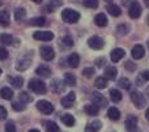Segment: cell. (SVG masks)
Here are the masks:
<instances>
[{"instance_id":"6da1fadb","label":"cell","mask_w":149,"mask_h":132,"mask_svg":"<svg viewBox=\"0 0 149 132\" xmlns=\"http://www.w3.org/2000/svg\"><path fill=\"white\" fill-rule=\"evenodd\" d=\"M29 88H30V90H33L37 94H45L47 90L46 84L42 80H37V79H33V80L29 81Z\"/></svg>"},{"instance_id":"7a4b0ae2","label":"cell","mask_w":149,"mask_h":132,"mask_svg":"<svg viewBox=\"0 0 149 132\" xmlns=\"http://www.w3.org/2000/svg\"><path fill=\"white\" fill-rule=\"evenodd\" d=\"M62 18H63V21H65L68 24H74L79 21L80 13L73 9H64L62 12Z\"/></svg>"},{"instance_id":"3957f363","label":"cell","mask_w":149,"mask_h":132,"mask_svg":"<svg viewBox=\"0 0 149 132\" xmlns=\"http://www.w3.org/2000/svg\"><path fill=\"white\" fill-rule=\"evenodd\" d=\"M131 101L132 104L135 105V106L137 107V109H143V107L145 106V104H147V101H145V97L143 96L140 92H131Z\"/></svg>"},{"instance_id":"277c9868","label":"cell","mask_w":149,"mask_h":132,"mask_svg":"<svg viewBox=\"0 0 149 132\" xmlns=\"http://www.w3.org/2000/svg\"><path fill=\"white\" fill-rule=\"evenodd\" d=\"M37 109H38L42 114H46V115L51 114V113L54 111V106H52V104L49 102V101H45V99H41V101L37 102Z\"/></svg>"},{"instance_id":"5b68a950","label":"cell","mask_w":149,"mask_h":132,"mask_svg":"<svg viewBox=\"0 0 149 132\" xmlns=\"http://www.w3.org/2000/svg\"><path fill=\"white\" fill-rule=\"evenodd\" d=\"M88 44H89V47L93 50H101V49H103V46H105V42H103L102 38L94 35V37L88 39Z\"/></svg>"},{"instance_id":"8992f818","label":"cell","mask_w":149,"mask_h":132,"mask_svg":"<svg viewBox=\"0 0 149 132\" xmlns=\"http://www.w3.org/2000/svg\"><path fill=\"white\" fill-rule=\"evenodd\" d=\"M128 15L131 18H139L141 16V7H140L139 1H132L130 5Z\"/></svg>"},{"instance_id":"52a82bcc","label":"cell","mask_w":149,"mask_h":132,"mask_svg":"<svg viewBox=\"0 0 149 132\" xmlns=\"http://www.w3.org/2000/svg\"><path fill=\"white\" fill-rule=\"evenodd\" d=\"M39 52H41V56H42V59L47 60V62H50V60H52V59H54V56H55V52H54V50H52L51 47H49V46H43V47H41V50H39Z\"/></svg>"},{"instance_id":"ba28073f","label":"cell","mask_w":149,"mask_h":132,"mask_svg":"<svg viewBox=\"0 0 149 132\" xmlns=\"http://www.w3.org/2000/svg\"><path fill=\"white\" fill-rule=\"evenodd\" d=\"M124 126H126V130L128 132H137V118L131 115V117L126 120Z\"/></svg>"},{"instance_id":"9c48e42d","label":"cell","mask_w":149,"mask_h":132,"mask_svg":"<svg viewBox=\"0 0 149 132\" xmlns=\"http://www.w3.org/2000/svg\"><path fill=\"white\" fill-rule=\"evenodd\" d=\"M92 101H93V105H94V106H97L98 109H100V107L107 106V99H106L103 96H101V94L94 93V94H93V97H92Z\"/></svg>"},{"instance_id":"30bf717a","label":"cell","mask_w":149,"mask_h":132,"mask_svg":"<svg viewBox=\"0 0 149 132\" xmlns=\"http://www.w3.org/2000/svg\"><path fill=\"white\" fill-rule=\"evenodd\" d=\"M33 38L38 41H51L54 38V34L51 31H36L33 34Z\"/></svg>"},{"instance_id":"8fae6325","label":"cell","mask_w":149,"mask_h":132,"mask_svg":"<svg viewBox=\"0 0 149 132\" xmlns=\"http://www.w3.org/2000/svg\"><path fill=\"white\" fill-rule=\"evenodd\" d=\"M74 99H76V96H74L73 92L68 93L67 96H65L64 98L62 99V105H63V107H65V109H70V107H72V106H73V104H74Z\"/></svg>"},{"instance_id":"7c38bea8","label":"cell","mask_w":149,"mask_h":132,"mask_svg":"<svg viewBox=\"0 0 149 132\" xmlns=\"http://www.w3.org/2000/svg\"><path fill=\"white\" fill-rule=\"evenodd\" d=\"M124 55H126V52H124L123 49H114L113 51H111V54H110L111 62H113V63H118L119 60L124 56Z\"/></svg>"},{"instance_id":"4fadbf2b","label":"cell","mask_w":149,"mask_h":132,"mask_svg":"<svg viewBox=\"0 0 149 132\" xmlns=\"http://www.w3.org/2000/svg\"><path fill=\"white\" fill-rule=\"evenodd\" d=\"M131 54H132V58H134V59H141L145 54V49L141 46V44H136V46H134Z\"/></svg>"},{"instance_id":"5bb4252c","label":"cell","mask_w":149,"mask_h":132,"mask_svg":"<svg viewBox=\"0 0 149 132\" xmlns=\"http://www.w3.org/2000/svg\"><path fill=\"white\" fill-rule=\"evenodd\" d=\"M116 75H118V71H116L115 67L110 65V67L105 68V79L106 80H115Z\"/></svg>"},{"instance_id":"9a60e30c","label":"cell","mask_w":149,"mask_h":132,"mask_svg":"<svg viewBox=\"0 0 149 132\" xmlns=\"http://www.w3.org/2000/svg\"><path fill=\"white\" fill-rule=\"evenodd\" d=\"M0 97L3 99H7V101H10L13 98V90L8 86H4V88L0 89Z\"/></svg>"},{"instance_id":"2e32d148","label":"cell","mask_w":149,"mask_h":132,"mask_svg":"<svg viewBox=\"0 0 149 132\" xmlns=\"http://www.w3.org/2000/svg\"><path fill=\"white\" fill-rule=\"evenodd\" d=\"M94 22H95V25L100 26V28H105V26L107 25V17H106L103 13H98L94 17Z\"/></svg>"},{"instance_id":"e0dca14e","label":"cell","mask_w":149,"mask_h":132,"mask_svg":"<svg viewBox=\"0 0 149 132\" xmlns=\"http://www.w3.org/2000/svg\"><path fill=\"white\" fill-rule=\"evenodd\" d=\"M101 122L100 120H93L85 127V132H98L101 130Z\"/></svg>"},{"instance_id":"ac0fdd59","label":"cell","mask_w":149,"mask_h":132,"mask_svg":"<svg viewBox=\"0 0 149 132\" xmlns=\"http://www.w3.org/2000/svg\"><path fill=\"white\" fill-rule=\"evenodd\" d=\"M36 73L42 76V77H50V76H51V69H50L47 65H39L36 69Z\"/></svg>"},{"instance_id":"d6986e66","label":"cell","mask_w":149,"mask_h":132,"mask_svg":"<svg viewBox=\"0 0 149 132\" xmlns=\"http://www.w3.org/2000/svg\"><path fill=\"white\" fill-rule=\"evenodd\" d=\"M106 10H107L111 16H114V17H119V16H120V13H122L120 8H119L118 5H115V4L107 5V7H106Z\"/></svg>"},{"instance_id":"ffe728a7","label":"cell","mask_w":149,"mask_h":132,"mask_svg":"<svg viewBox=\"0 0 149 132\" xmlns=\"http://www.w3.org/2000/svg\"><path fill=\"white\" fill-rule=\"evenodd\" d=\"M8 80H9L10 85H12L13 88H16V89H20L21 86L24 85V79L20 77V76H16V77H9Z\"/></svg>"},{"instance_id":"44dd1931","label":"cell","mask_w":149,"mask_h":132,"mask_svg":"<svg viewBox=\"0 0 149 132\" xmlns=\"http://www.w3.org/2000/svg\"><path fill=\"white\" fill-rule=\"evenodd\" d=\"M62 0H51V1L49 3V4L46 5V7H45V10H47V12H54L55 9H56L58 7H60V5H62Z\"/></svg>"},{"instance_id":"7402d4cb","label":"cell","mask_w":149,"mask_h":132,"mask_svg":"<svg viewBox=\"0 0 149 132\" xmlns=\"http://www.w3.org/2000/svg\"><path fill=\"white\" fill-rule=\"evenodd\" d=\"M107 117L110 118L111 120H118L120 118V111H119L116 107H110L107 110Z\"/></svg>"},{"instance_id":"603a6c76","label":"cell","mask_w":149,"mask_h":132,"mask_svg":"<svg viewBox=\"0 0 149 132\" xmlns=\"http://www.w3.org/2000/svg\"><path fill=\"white\" fill-rule=\"evenodd\" d=\"M84 110H85V113H86L88 115H92V117H95V115L98 114V111H100V109H98L97 106H94V105H93V104L86 105Z\"/></svg>"},{"instance_id":"cb8c5ba5","label":"cell","mask_w":149,"mask_h":132,"mask_svg":"<svg viewBox=\"0 0 149 132\" xmlns=\"http://www.w3.org/2000/svg\"><path fill=\"white\" fill-rule=\"evenodd\" d=\"M110 99L113 102H119V101H122V93L118 90V89H111L110 90Z\"/></svg>"},{"instance_id":"d4e9b609","label":"cell","mask_w":149,"mask_h":132,"mask_svg":"<svg viewBox=\"0 0 149 132\" xmlns=\"http://www.w3.org/2000/svg\"><path fill=\"white\" fill-rule=\"evenodd\" d=\"M64 83H65V85H68V86L76 85V76H74L73 73H65L64 75Z\"/></svg>"},{"instance_id":"484cf974","label":"cell","mask_w":149,"mask_h":132,"mask_svg":"<svg viewBox=\"0 0 149 132\" xmlns=\"http://www.w3.org/2000/svg\"><path fill=\"white\" fill-rule=\"evenodd\" d=\"M68 64L71 65L72 68H76L77 65H79V63H80V58H79V55L77 54H71L70 56H68Z\"/></svg>"},{"instance_id":"4316f807","label":"cell","mask_w":149,"mask_h":132,"mask_svg":"<svg viewBox=\"0 0 149 132\" xmlns=\"http://www.w3.org/2000/svg\"><path fill=\"white\" fill-rule=\"evenodd\" d=\"M29 24H30L31 26H43V25H46V18L45 17H34L29 21Z\"/></svg>"},{"instance_id":"83f0119b","label":"cell","mask_w":149,"mask_h":132,"mask_svg":"<svg viewBox=\"0 0 149 132\" xmlns=\"http://www.w3.org/2000/svg\"><path fill=\"white\" fill-rule=\"evenodd\" d=\"M45 127H46L47 132H59L58 124L55 122H52V120H47V122L45 123Z\"/></svg>"},{"instance_id":"f1b7e54d","label":"cell","mask_w":149,"mask_h":132,"mask_svg":"<svg viewBox=\"0 0 149 132\" xmlns=\"http://www.w3.org/2000/svg\"><path fill=\"white\" fill-rule=\"evenodd\" d=\"M0 25L1 26H8L9 25V13L1 10L0 12Z\"/></svg>"},{"instance_id":"f546056e","label":"cell","mask_w":149,"mask_h":132,"mask_svg":"<svg viewBox=\"0 0 149 132\" xmlns=\"http://www.w3.org/2000/svg\"><path fill=\"white\" fill-rule=\"evenodd\" d=\"M62 122L64 123L65 126H68V127H72L74 124V118H73V115H71V114H64L62 117Z\"/></svg>"},{"instance_id":"4dcf8cb0","label":"cell","mask_w":149,"mask_h":132,"mask_svg":"<svg viewBox=\"0 0 149 132\" xmlns=\"http://www.w3.org/2000/svg\"><path fill=\"white\" fill-rule=\"evenodd\" d=\"M26 17V10L24 9V8H17V9L15 10V18H16V21H22L24 18Z\"/></svg>"},{"instance_id":"1f68e13d","label":"cell","mask_w":149,"mask_h":132,"mask_svg":"<svg viewBox=\"0 0 149 132\" xmlns=\"http://www.w3.org/2000/svg\"><path fill=\"white\" fill-rule=\"evenodd\" d=\"M94 85L97 89H105L106 85H107V80H106L105 77H102V76H101V77H97L94 81Z\"/></svg>"},{"instance_id":"d6a6232c","label":"cell","mask_w":149,"mask_h":132,"mask_svg":"<svg viewBox=\"0 0 149 132\" xmlns=\"http://www.w3.org/2000/svg\"><path fill=\"white\" fill-rule=\"evenodd\" d=\"M130 25L128 24H120V25L116 26V30H118L119 34H122V35H126V34L130 33Z\"/></svg>"},{"instance_id":"836d02e7","label":"cell","mask_w":149,"mask_h":132,"mask_svg":"<svg viewBox=\"0 0 149 132\" xmlns=\"http://www.w3.org/2000/svg\"><path fill=\"white\" fill-rule=\"evenodd\" d=\"M51 88H52V90H54L55 93H56V92H62V89H63L62 81H60L59 79H54L52 83H51Z\"/></svg>"},{"instance_id":"e575fe53","label":"cell","mask_w":149,"mask_h":132,"mask_svg":"<svg viewBox=\"0 0 149 132\" xmlns=\"http://www.w3.org/2000/svg\"><path fill=\"white\" fill-rule=\"evenodd\" d=\"M0 43L3 44H13V38L9 34H1L0 35Z\"/></svg>"},{"instance_id":"d590c367","label":"cell","mask_w":149,"mask_h":132,"mask_svg":"<svg viewBox=\"0 0 149 132\" xmlns=\"http://www.w3.org/2000/svg\"><path fill=\"white\" fill-rule=\"evenodd\" d=\"M149 80V71H144L143 73H140V76L137 77V85H141L145 81Z\"/></svg>"},{"instance_id":"8d00e7d4","label":"cell","mask_w":149,"mask_h":132,"mask_svg":"<svg viewBox=\"0 0 149 132\" xmlns=\"http://www.w3.org/2000/svg\"><path fill=\"white\" fill-rule=\"evenodd\" d=\"M118 85L120 86V88H123V89H130V86H131V81H130L128 79H126V77H122L120 80L118 81Z\"/></svg>"},{"instance_id":"74e56055","label":"cell","mask_w":149,"mask_h":132,"mask_svg":"<svg viewBox=\"0 0 149 132\" xmlns=\"http://www.w3.org/2000/svg\"><path fill=\"white\" fill-rule=\"evenodd\" d=\"M31 101V97L29 96V93L26 92H21L20 93V102L24 105H26V102H30Z\"/></svg>"},{"instance_id":"f35d334b","label":"cell","mask_w":149,"mask_h":132,"mask_svg":"<svg viewBox=\"0 0 149 132\" xmlns=\"http://www.w3.org/2000/svg\"><path fill=\"white\" fill-rule=\"evenodd\" d=\"M84 5L86 8H97L98 7V0H82Z\"/></svg>"},{"instance_id":"ab89813d","label":"cell","mask_w":149,"mask_h":132,"mask_svg":"<svg viewBox=\"0 0 149 132\" xmlns=\"http://www.w3.org/2000/svg\"><path fill=\"white\" fill-rule=\"evenodd\" d=\"M29 65H30V60H20L18 62V64L16 65L17 67V69H20V71H22V69H25V68H28Z\"/></svg>"},{"instance_id":"60d3db41","label":"cell","mask_w":149,"mask_h":132,"mask_svg":"<svg viewBox=\"0 0 149 132\" xmlns=\"http://www.w3.org/2000/svg\"><path fill=\"white\" fill-rule=\"evenodd\" d=\"M82 75H84L86 79H90L93 75H94V68H93V67H88V68H85V69L82 71Z\"/></svg>"},{"instance_id":"b9f144b4","label":"cell","mask_w":149,"mask_h":132,"mask_svg":"<svg viewBox=\"0 0 149 132\" xmlns=\"http://www.w3.org/2000/svg\"><path fill=\"white\" fill-rule=\"evenodd\" d=\"M12 107H13V110H16V111H22V110L25 109V105L21 104V102H13Z\"/></svg>"},{"instance_id":"7bdbcfd3","label":"cell","mask_w":149,"mask_h":132,"mask_svg":"<svg viewBox=\"0 0 149 132\" xmlns=\"http://www.w3.org/2000/svg\"><path fill=\"white\" fill-rule=\"evenodd\" d=\"M63 43H64L65 47H72L73 46V41L70 35H65L64 38H63Z\"/></svg>"},{"instance_id":"ee69618b","label":"cell","mask_w":149,"mask_h":132,"mask_svg":"<svg viewBox=\"0 0 149 132\" xmlns=\"http://www.w3.org/2000/svg\"><path fill=\"white\" fill-rule=\"evenodd\" d=\"M124 67H126V69H127V71H135V69H136V64H135L134 62H131V60L126 62Z\"/></svg>"},{"instance_id":"f6af8a7d","label":"cell","mask_w":149,"mask_h":132,"mask_svg":"<svg viewBox=\"0 0 149 132\" xmlns=\"http://www.w3.org/2000/svg\"><path fill=\"white\" fill-rule=\"evenodd\" d=\"M5 132H16V126L12 122L5 124Z\"/></svg>"},{"instance_id":"bcb514c9","label":"cell","mask_w":149,"mask_h":132,"mask_svg":"<svg viewBox=\"0 0 149 132\" xmlns=\"http://www.w3.org/2000/svg\"><path fill=\"white\" fill-rule=\"evenodd\" d=\"M8 115V111L4 106H0V120H4Z\"/></svg>"},{"instance_id":"7dc6e473","label":"cell","mask_w":149,"mask_h":132,"mask_svg":"<svg viewBox=\"0 0 149 132\" xmlns=\"http://www.w3.org/2000/svg\"><path fill=\"white\" fill-rule=\"evenodd\" d=\"M8 58V51L4 47H0V60H4Z\"/></svg>"},{"instance_id":"c3c4849f","label":"cell","mask_w":149,"mask_h":132,"mask_svg":"<svg viewBox=\"0 0 149 132\" xmlns=\"http://www.w3.org/2000/svg\"><path fill=\"white\" fill-rule=\"evenodd\" d=\"M102 63H103V59H102V58H101V59H97V60H95V64H97V67H102Z\"/></svg>"},{"instance_id":"681fc988","label":"cell","mask_w":149,"mask_h":132,"mask_svg":"<svg viewBox=\"0 0 149 132\" xmlns=\"http://www.w3.org/2000/svg\"><path fill=\"white\" fill-rule=\"evenodd\" d=\"M145 117H147V119L149 120V109L147 110V113H145Z\"/></svg>"},{"instance_id":"f907efd6","label":"cell","mask_w":149,"mask_h":132,"mask_svg":"<svg viewBox=\"0 0 149 132\" xmlns=\"http://www.w3.org/2000/svg\"><path fill=\"white\" fill-rule=\"evenodd\" d=\"M33 1H34V3H37V4H41L42 0H33Z\"/></svg>"},{"instance_id":"816d5d0a","label":"cell","mask_w":149,"mask_h":132,"mask_svg":"<svg viewBox=\"0 0 149 132\" xmlns=\"http://www.w3.org/2000/svg\"><path fill=\"white\" fill-rule=\"evenodd\" d=\"M144 3H145V5H147V7H149V0H144Z\"/></svg>"},{"instance_id":"f5cc1de1","label":"cell","mask_w":149,"mask_h":132,"mask_svg":"<svg viewBox=\"0 0 149 132\" xmlns=\"http://www.w3.org/2000/svg\"><path fill=\"white\" fill-rule=\"evenodd\" d=\"M29 132H39V131H38V130H30Z\"/></svg>"},{"instance_id":"db71d44e","label":"cell","mask_w":149,"mask_h":132,"mask_svg":"<svg viewBox=\"0 0 149 132\" xmlns=\"http://www.w3.org/2000/svg\"><path fill=\"white\" fill-rule=\"evenodd\" d=\"M147 22H148V25H149V16H148V18H147Z\"/></svg>"},{"instance_id":"11a10c76","label":"cell","mask_w":149,"mask_h":132,"mask_svg":"<svg viewBox=\"0 0 149 132\" xmlns=\"http://www.w3.org/2000/svg\"><path fill=\"white\" fill-rule=\"evenodd\" d=\"M3 4V1H1V0H0V5H1Z\"/></svg>"},{"instance_id":"9f6ffc18","label":"cell","mask_w":149,"mask_h":132,"mask_svg":"<svg viewBox=\"0 0 149 132\" xmlns=\"http://www.w3.org/2000/svg\"><path fill=\"white\" fill-rule=\"evenodd\" d=\"M0 75H1V69H0Z\"/></svg>"},{"instance_id":"6f0895ef","label":"cell","mask_w":149,"mask_h":132,"mask_svg":"<svg viewBox=\"0 0 149 132\" xmlns=\"http://www.w3.org/2000/svg\"><path fill=\"white\" fill-rule=\"evenodd\" d=\"M106 1H110V0H106Z\"/></svg>"}]
</instances>
